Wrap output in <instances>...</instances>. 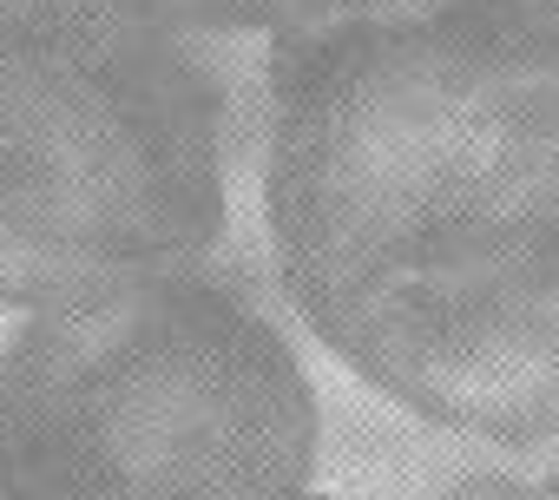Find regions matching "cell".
Returning a JSON list of instances; mask_svg holds the SVG:
<instances>
[{
	"label": "cell",
	"instance_id": "cell-8",
	"mask_svg": "<svg viewBox=\"0 0 559 500\" xmlns=\"http://www.w3.org/2000/svg\"><path fill=\"white\" fill-rule=\"evenodd\" d=\"M0 500H8V480H0Z\"/></svg>",
	"mask_w": 559,
	"mask_h": 500
},
{
	"label": "cell",
	"instance_id": "cell-3",
	"mask_svg": "<svg viewBox=\"0 0 559 500\" xmlns=\"http://www.w3.org/2000/svg\"><path fill=\"white\" fill-rule=\"evenodd\" d=\"M317 448L297 343L204 264L0 343L8 500H310Z\"/></svg>",
	"mask_w": 559,
	"mask_h": 500
},
{
	"label": "cell",
	"instance_id": "cell-9",
	"mask_svg": "<svg viewBox=\"0 0 559 500\" xmlns=\"http://www.w3.org/2000/svg\"><path fill=\"white\" fill-rule=\"evenodd\" d=\"M310 500H317V493H310Z\"/></svg>",
	"mask_w": 559,
	"mask_h": 500
},
{
	"label": "cell",
	"instance_id": "cell-1",
	"mask_svg": "<svg viewBox=\"0 0 559 500\" xmlns=\"http://www.w3.org/2000/svg\"><path fill=\"white\" fill-rule=\"evenodd\" d=\"M270 264L304 330L395 408L559 434V60L480 14L263 47Z\"/></svg>",
	"mask_w": 559,
	"mask_h": 500
},
{
	"label": "cell",
	"instance_id": "cell-7",
	"mask_svg": "<svg viewBox=\"0 0 559 500\" xmlns=\"http://www.w3.org/2000/svg\"><path fill=\"white\" fill-rule=\"evenodd\" d=\"M435 500H559V474H467Z\"/></svg>",
	"mask_w": 559,
	"mask_h": 500
},
{
	"label": "cell",
	"instance_id": "cell-5",
	"mask_svg": "<svg viewBox=\"0 0 559 500\" xmlns=\"http://www.w3.org/2000/svg\"><path fill=\"white\" fill-rule=\"evenodd\" d=\"M152 8L198 40H263V47L290 21V0H152Z\"/></svg>",
	"mask_w": 559,
	"mask_h": 500
},
{
	"label": "cell",
	"instance_id": "cell-6",
	"mask_svg": "<svg viewBox=\"0 0 559 500\" xmlns=\"http://www.w3.org/2000/svg\"><path fill=\"white\" fill-rule=\"evenodd\" d=\"M480 21H493L559 60V0H480Z\"/></svg>",
	"mask_w": 559,
	"mask_h": 500
},
{
	"label": "cell",
	"instance_id": "cell-2",
	"mask_svg": "<svg viewBox=\"0 0 559 500\" xmlns=\"http://www.w3.org/2000/svg\"><path fill=\"white\" fill-rule=\"evenodd\" d=\"M230 99L152 0H0V310L198 271L224 224Z\"/></svg>",
	"mask_w": 559,
	"mask_h": 500
},
{
	"label": "cell",
	"instance_id": "cell-4",
	"mask_svg": "<svg viewBox=\"0 0 559 500\" xmlns=\"http://www.w3.org/2000/svg\"><path fill=\"white\" fill-rule=\"evenodd\" d=\"M480 14V0H290V21L270 47H330V40H382L428 34Z\"/></svg>",
	"mask_w": 559,
	"mask_h": 500
}]
</instances>
